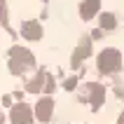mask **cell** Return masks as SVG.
<instances>
[{
	"label": "cell",
	"mask_w": 124,
	"mask_h": 124,
	"mask_svg": "<svg viewBox=\"0 0 124 124\" xmlns=\"http://www.w3.org/2000/svg\"><path fill=\"white\" fill-rule=\"evenodd\" d=\"M12 119H14V124H28L31 122V115H28L26 105H16L14 112H12Z\"/></svg>",
	"instance_id": "cell-1"
},
{
	"label": "cell",
	"mask_w": 124,
	"mask_h": 124,
	"mask_svg": "<svg viewBox=\"0 0 124 124\" xmlns=\"http://www.w3.org/2000/svg\"><path fill=\"white\" fill-rule=\"evenodd\" d=\"M38 115L47 117V115H49V103H42V105H38Z\"/></svg>",
	"instance_id": "cell-2"
},
{
	"label": "cell",
	"mask_w": 124,
	"mask_h": 124,
	"mask_svg": "<svg viewBox=\"0 0 124 124\" xmlns=\"http://www.w3.org/2000/svg\"><path fill=\"white\" fill-rule=\"evenodd\" d=\"M26 35H28V38H38V28L28 23V26H26Z\"/></svg>",
	"instance_id": "cell-3"
}]
</instances>
